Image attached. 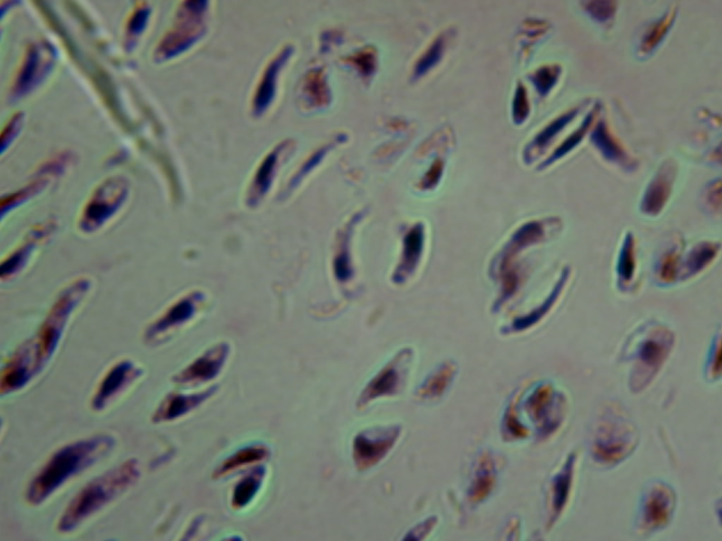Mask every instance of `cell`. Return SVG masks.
I'll list each match as a JSON object with an SVG mask.
<instances>
[{
    "label": "cell",
    "mask_w": 722,
    "mask_h": 541,
    "mask_svg": "<svg viewBox=\"0 0 722 541\" xmlns=\"http://www.w3.org/2000/svg\"><path fill=\"white\" fill-rule=\"evenodd\" d=\"M589 117L586 118L580 128L577 131H576L573 135H572L570 137H568V139H566L562 144V145H561L560 147H558L554 151L552 156L549 157V158L547 159L545 161V163H544V166L548 165L554 160L562 156L576 144V143L580 140V137L583 134L586 127L588 125L589 123Z\"/></svg>",
    "instance_id": "2e32d148"
},
{
    "label": "cell",
    "mask_w": 722,
    "mask_h": 541,
    "mask_svg": "<svg viewBox=\"0 0 722 541\" xmlns=\"http://www.w3.org/2000/svg\"><path fill=\"white\" fill-rule=\"evenodd\" d=\"M558 75V68L545 66L537 69L529 76V78L538 93L541 96H545L556 84Z\"/></svg>",
    "instance_id": "5bb4252c"
},
{
    "label": "cell",
    "mask_w": 722,
    "mask_h": 541,
    "mask_svg": "<svg viewBox=\"0 0 722 541\" xmlns=\"http://www.w3.org/2000/svg\"><path fill=\"white\" fill-rule=\"evenodd\" d=\"M137 375L138 371L128 362L116 365L109 371L98 387L92 400L93 408L95 410L102 409Z\"/></svg>",
    "instance_id": "8992f818"
},
{
    "label": "cell",
    "mask_w": 722,
    "mask_h": 541,
    "mask_svg": "<svg viewBox=\"0 0 722 541\" xmlns=\"http://www.w3.org/2000/svg\"><path fill=\"white\" fill-rule=\"evenodd\" d=\"M327 150L328 148H323L313 155V156L307 162V163L303 167V170L301 172L302 174V176L307 173L321 161Z\"/></svg>",
    "instance_id": "e0dca14e"
},
{
    "label": "cell",
    "mask_w": 722,
    "mask_h": 541,
    "mask_svg": "<svg viewBox=\"0 0 722 541\" xmlns=\"http://www.w3.org/2000/svg\"><path fill=\"white\" fill-rule=\"evenodd\" d=\"M202 299L200 294H192L178 299L153 323L149 330V335L164 333L187 323L195 316L197 304Z\"/></svg>",
    "instance_id": "52a82bcc"
},
{
    "label": "cell",
    "mask_w": 722,
    "mask_h": 541,
    "mask_svg": "<svg viewBox=\"0 0 722 541\" xmlns=\"http://www.w3.org/2000/svg\"><path fill=\"white\" fill-rule=\"evenodd\" d=\"M227 344H218L200 355L174 377L179 384L197 383L215 378L221 371L228 358Z\"/></svg>",
    "instance_id": "5b68a950"
},
{
    "label": "cell",
    "mask_w": 722,
    "mask_h": 541,
    "mask_svg": "<svg viewBox=\"0 0 722 541\" xmlns=\"http://www.w3.org/2000/svg\"><path fill=\"white\" fill-rule=\"evenodd\" d=\"M638 439L637 430L628 419L604 418L592 428L590 452L596 461L616 465L630 455Z\"/></svg>",
    "instance_id": "3957f363"
},
{
    "label": "cell",
    "mask_w": 722,
    "mask_h": 541,
    "mask_svg": "<svg viewBox=\"0 0 722 541\" xmlns=\"http://www.w3.org/2000/svg\"><path fill=\"white\" fill-rule=\"evenodd\" d=\"M525 87L518 85L513 99V114L515 123H520L525 120L529 112V106Z\"/></svg>",
    "instance_id": "9a60e30c"
},
{
    "label": "cell",
    "mask_w": 722,
    "mask_h": 541,
    "mask_svg": "<svg viewBox=\"0 0 722 541\" xmlns=\"http://www.w3.org/2000/svg\"><path fill=\"white\" fill-rule=\"evenodd\" d=\"M423 242V228L421 225H417L404 237L400 271H409L416 264L422 250Z\"/></svg>",
    "instance_id": "30bf717a"
},
{
    "label": "cell",
    "mask_w": 722,
    "mask_h": 541,
    "mask_svg": "<svg viewBox=\"0 0 722 541\" xmlns=\"http://www.w3.org/2000/svg\"><path fill=\"white\" fill-rule=\"evenodd\" d=\"M261 480L260 473H252L242 479L233 490L232 506L235 509H240L247 505L259 490Z\"/></svg>",
    "instance_id": "8fae6325"
},
{
    "label": "cell",
    "mask_w": 722,
    "mask_h": 541,
    "mask_svg": "<svg viewBox=\"0 0 722 541\" xmlns=\"http://www.w3.org/2000/svg\"><path fill=\"white\" fill-rule=\"evenodd\" d=\"M139 475L137 461L130 459L90 480L69 502L59 518L58 530L68 533L75 530L133 486Z\"/></svg>",
    "instance_id": "7a4b0ae2"
},
{
    "label": "cell",
    "mask_w": 722,
    "mask_h": 541,
    "mask_svg": "<svg viewBox=\"0 0 722 541\" xmlns=\"http://www.w3.org/2000/svg\"><path fill=\"white\" fill-rule=\"evenodd\" d=\"M215 388L211 387L205 391L192 394H182L172 393L162 401L153 416L154 422H162L173 420L198 406L214 393Z\"/></svg>",
    "instance_id": "ba28073f"
},
{
    "label": "cell",
    "mask_w": 722,
    "mask_h": 541,
    "mask_svg": "<svg viewBox=\"0 0 722 541\" xmlns=\"http://www.w3.org/2000/svg\"><path fill=\"white\" fill-rule=\"evenodd\" d=\"M676 506L674 490L665 482L656 480L644 489L640 499L635 526L639 533L649 534L670 522Z\"/></svg>",
    "instance_id": "277c9868"
},
{
    "label": "cell",
    "mask_w": 722,
    "mask_h": 541,
    "mask_svg": "<svg viewBox=\"0 0 722 541\" xmlns=\"http://www.w3.org/2000/svg\"><path fill=\"white\" fill-rule=\"evenodd\" d=\"M577 113V110L568 111L547 125L540 132L536 135L532 147H544L546 146L573 118Z\"/></svg>",
    "instance_id": "7c38bea8"
},
{
    "label": "cell",
    "mask_w": 722,
    "mask_h": 541,
    "mask_svg": "<svg viewBox=\"0 0 722 541\" xmlns=\"http://www.w3.org/2000/svg\"><path fill=\"white\" fill-rule=\"evenodd\" d=\"M114 444L111 436L97 435L61 447L29 483L26 500L32 505L42 504L67 480L108 454Z\"/></svg>",
    "instance_id": "6da1fadb"
},
{
    "label": "cell",
    "mask_w": 722,
    "mask_h": 541,
    "mask_svg": "<svg viewBox=\"0 0 722 541\" xmlns=\"http://www.w3.org/2000/svg\"><path fill=\"white\" fill-rule=\"evenodd\" d=\"M267 456L268 450L264 446L245 447L224 460L215 470L213 477L219 478L244 466L264 460Z\"/></svg>",
    "instance_id": "9c48e42d"
},
{
    "label": "cell",
    "mask_w": 722,
    "mask_h": 541,
    "mask_svg": "<svg viewBox=\"0 0 722 541\" xmlns=\"http://www.w3.org/2000/svg\"><path fill=\"white\" fill-rule=\"evenodd\" d=\"M445 48V40L437 37L429 46L416 65L415 75L421 76L435 66L441 60Z\"/></svg>",
    "instance_id": "4fadbf2b"
}]
</instances>
